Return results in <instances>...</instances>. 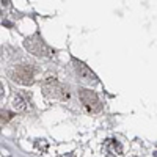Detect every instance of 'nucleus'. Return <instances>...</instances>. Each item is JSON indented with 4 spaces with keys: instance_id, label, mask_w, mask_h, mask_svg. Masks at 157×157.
Instances as JSON below:
<instances>
[{
    "instance_id": "11",
    "label": "nucleus",
    "mask_w": 157,
    "mask_h": 157,
    "mask_svg": "<svg viewBox=\"0 0 157 157\" xmlns=\"http://www.w3.org/2000/svg\"><path fill=\"white\" fill-rule=\"evenodd\" d=\"M60 157H75L72 152H69V154H63V155H60Z\"/></svg>"
},
{
    "instance_id": "12",
    "label": "nucleus",
    "mask_w": 157,
    "mask_h": 157,
    "mask_svg": "<svg viewBox=\"0 0 157 157\" xmlns=\"http://www.w3.org/2000/svg\"><path fill=\"white\" fill-rule=\"evenodd\" d=\"M134 157H140V155H134Z\"/></svg>"
},
{
    "instance_id": "8",
    "label": "nucleus",
    "mask_w": 157,
    "mask_h": 157,
    "mask_svg": "<svg viewBox=\"0 0 157 157\" xmlns=\"http://www.w3.org/2000/svg\"><path fill=\"white\" fill-rule=\"evenodd\" d=\"M35 146H36V149L38 151H41V152H46L47 151V143L44 141V140H36V143H35Z\"/></svg>"
},
{
    "instance_id": "10",
    "label": "nucleus",
    "mask_w": 157,
    "mask_h": 157,
    "mask_svg": "<svg viewBox=\"0 0 157 157\" xmlns=\"http://www.w3.org/2000/svg\"><path fill=\"white\" fill-rule=\"evenodd\" d=\"M3 94H5V86H3V83L0 82V99L3 98Z\"/></svg>"
},
{
    "instance_id": "4",
    "label": "nucleus",
    "mask_w": 157,
    "mask_h": 157,
    "mask_svg": "<svg viewBox=\"0 0 157 157\" xmlns=\"http://www.w3.org/2000/svg\"><path fill=\"white\" fill-rule=\"evenodd\" d=\"M72 64H74V71H75V74H77V77H78V80H80V82L88 83V85H96L98 83L96 74L91 71L85 63L78 61L77 58H74L72 60Z\"/></svg>"
},
{
    "instance_id": "3",
    "label": "nucleus",
    "mask_w": 157,
    "mask_h": 157,
    "mask_svg": "<svg viewBox=\"0 0 157 157\" xmlns=\"http://www.w3.org/2000/svg\"><path fill=\"white\" fill-rule=\"evenodd\" d=\"M8 75L13 82H16L19 85H32L33 78H35V71L29 64H19V66H14L13 69H10Z\"/></svg>"
},
{
    "instance_id": "2",
    "label": "nucleus",
    "mask_w": 157,
    "mask_h": 157,
    "mask_svg": "<svg viewBox=\"0 0 157 157\" xmlns=\"http://www.w3.org/2000/svg\"><path fill=\"white\" fill-rule=\"evenodd\" d=\"M24 46H25V49H27L30 54H33L35 57L49 58V57H52V54H54V52L50 50V47L43 41V38L38 36V35L27 38V39L24 41Z\"/></svg>"
},
{
    "instance_id": "6",
    "label": "nucleus",
    "mask_w": 157,
    "mask_h": 157,
    "mask_svg": "<svg viewBox=\"0 0 157 157\" xmlns=\"http://www.w3.org/2000/svg\"><path fill=\"white\" fill-rule=\"evenodd\" d=\"M13 107H14L16 112H25L29 109V104H30V94L27 93H17L14 98H13Z\"/></svg>"
},
{
    "instance_id": "7",
    "label": "nucleus",
    "mask_w": 157,
    "mask_h": 157,
    "mask_svg": "<svg viewBox=\"0 0 157 157\" xmlns=\"http://www.w3.org/2000/svg\"><path fill=\"white\" fill-rule=\"evenodd\" d=\"M104 149H105L107 157H115V155H120L123 154V145L118 140H107L105 145H104Z\"/></svg>"
},
{
    "instance_id": "9",
    "label": "nucleus",
    "mask_w": 157,
    "mask_h": 157,
    "mask_svg": "<svg viewBox=\"0 0 157 157\" xmlns=\"http://www.w3.org/2000/svg\"><path fill=\"white\" fill-rule=\"evenodd\" d=\"M13 118V113L10 112H5V110H0V123H6Z\"/></svg>"
},
{
    "instance_id": "1",
    "label": "nucleus",
    "mask_w": 157,
    "mask_h": 157,
    "mask_svg": "<svg viewBox=\"0 0 157 157\" xmlns=\"http://www.w3.org/2000/svg\"><path fill=\"white\" fill-rule=\"evenodd\" d=\"M43 90H44V94L49 99H60V101H66L68 99V88L63 86L55 75H49L44 78L43 82Z\"/></svg>"
},
{
    "instance_id": "5",
    "label": "nucleus",
    "mask_w": 157,
    "mask_h": 157,
    "mask_svg": "<svg viewBox=\"0 0 157 157\" xmlns=\"http://www.w3.org/2000/svg\"><path fill=\"white\" fill-rule=\"evenodd\" d=\"M78 98H80L82 104L90 112H99L101 110V101L94 91L82 88V90H78Z\"/></svg>"
}]
</instances>
